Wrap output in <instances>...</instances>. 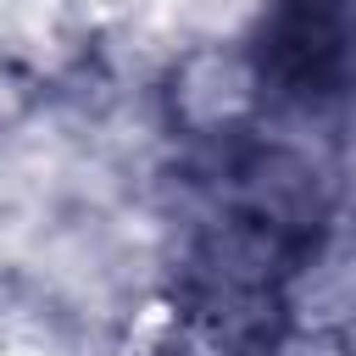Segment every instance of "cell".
I'll return each instance as SVG.
<instances>
[{"label":"cell","mask_w":356,"mask_h":356,"mask_svg":"<svg viewBox=\"0 0 356 356\" xmlns=\"http://www.w3.org/2000/svg\"><path fill=\"white\" fill-rule=\"evenodd\" d=\"M261 78L295 100H356V0H267Z\"/></svg>","instance_id":"obj_1"}]
</instances>
